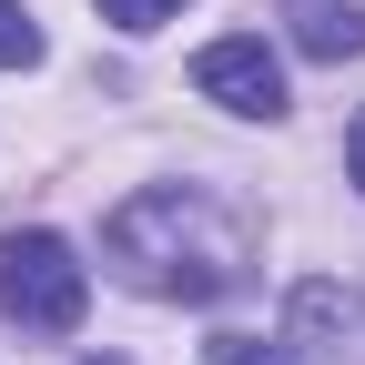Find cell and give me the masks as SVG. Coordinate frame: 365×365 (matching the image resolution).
<instances>
[{
	"mask_svg": "<svg viewBox=\"0 0 365 365\" xmlns=\"http://www.w3.org/2000/svg\"><path fill=\"white\" fill-rule=\"evenodd\" d=\"M102 264L153 304H223L254 274V213L213 182H153L102 223Z\"/></svg>",
	"mask_w": 365,
	"mask_h": 365,
	"instance_id": "1",
	"label": "cell"
},
{
	"mask_svg": "<svg viewBox=\"0 0 365 365\" xmlns=\"http://www.w3.org/2000/svg\"><path fill=\"white\" fill-rule=\"evenodd\" d=\"M91 304V264L61 244V234H0V314H11L21 335H71Z\"/></svg>",
	"mask_w": 365,
	"mask_h": 365,
	"instance_id": "2",
	"label": "cell"
},
{
	"mask_svg": "<svg viewBox=\"0 0 365 365\" xmlns=\"http://www.w3.org/2000/svg\"><path fill=\"white\" fill-rule=\"evenodd\" d=\"M193 91H203V102H223L234 122H284V61H274L254 31H234V41H203Z\"/></svg>",
	"mask_w": 365,
	"mask_h": 365,
	"instance_id": "3",
	"label": "cell"
},
{
	"mask_svg": "<svg viewBox=\"0 0 365 365\" xmlns=\"http://www.w3.org/2000/svg\"><path fill=\"white\" fill-rule=\"evenodd\" d=\"M284 21H294L304 61H355L365 51V0H284Z\"/></svg>",
	"mask_w": 365,
	"mask_h": 365,
	"instance_id": "4",
	"label": "cell"
},
{
	"mask_svg": "<svg viewBox=\"0 0 365 365\" xmlns=\"http://www.w3.org/2000/svg\"><path fill=\"white\" fill-rule=\"evenodd\" d=\"M203 365H294V345H284V335H244V325H223V335L203 345Z\"/></svg>",
	"mask_w": 365,
	"mask_h": 365,
	"instance_id": "5",
	"label": "cell"
},
{
	"mask_svg": "<svg viewBox=\"0 0 365 365\" xmlns=\"http://www.w3.org/2000/svg\"><path fill=\"white\" fill-rule=\"evenodd\" d=\"M31 61H41V21L21 0H0V71H31Z\"/></svg>",
	"mask_w": 365,
	"mask_h": 365,
	"instance_id": "6",
	"label": "cell"
},
{
	"mask_svg": "<svg viewBox=\"0 0 365 365\" xmlns=\"http://www.w3.org/2000/svg\"><path fill=\"white\" fill-rule=\"evenodd\" d=\"M173 11H182V0H102V21H112V31H163Z\"/></svg>",
	"mask_w": 365,
	"mask_h": 365,
	"instance_id": "7",
	"label": "cell"
},
{
	"mask_svg": "<svg viewBox=\"0 0 365 365\" xmlns=\"http://www.w3.org/2000/svg\"><path fill=\"white\" fill-rule=\"evenodd\" d=\"M345 173H355V182H365V112H355V122H345Z\"/></svg>",
	"mask_w": 365,
	"mask_h": 365,
	"instance_id": "8",
	"label": "cell"
},
{
	"mask_svg": "<svg viewBox=\"0 0 365 365\" xmlns=\"http://www.w3.org/2000/svg\"><path fill=\"white\" fill-rule=\"evenodd\" d=\"M81 365H122V355H81Z\"/></svg>",
	"mask_w": 365,
	"mask_h": 365,
	"instance_id": "9",
	"label": "cell"
}]
</instances>
